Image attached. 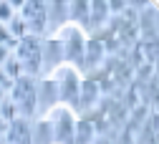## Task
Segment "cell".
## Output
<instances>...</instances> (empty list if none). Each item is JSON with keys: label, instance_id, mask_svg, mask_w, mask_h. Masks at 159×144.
Here are the masks:
<instances>
[{"label": "cell", "instance_id": "obj_1", "mask_svg": "<svg viewBox=\"0 0 159 144\" xmlns=\"http://www.w3.org/2000/svg\"><path fill=\"white\" fill-rule=\"evenodd\" d=\"M56 43L61 46V53H63V63H71V66H81L84 61V53H86V43H89V30H84L81 26L66 20L63 26H58L53 33Z\"/></svg>", "mask_w": 159, "mask_h": 144}, {"label": "cell", "instance_id": "obj_2", "mask_svg": "<svg viewBox=\"0 0 159 144\" xmlns=\"http://www.w3.org/2000/svg\"><path fill=\"white\" fill-rule=\"evenodd\" d=\"M46 76H51V81L56 84L58 104H66V106L76 109L78 89H81V81H84V71L78 66H71V63H61V66H56L53 71H48Z\"/></svg>", "mask_w": 159, "mask_h": 144}, {"label": "cell", "instance_id": "obj_3", "mask_svg": "<svg viewBox=\"0 0 159 144\" xmlns=\"http://www.w3.org/2000/svg\"><path fill=\"white\" fill-rule=\"evenodd\" d=\"M35 81L38 78H30V76H20L15 78L10 89H8V99L15 109V114L20 119H35L38 116V101H35Z\"/></svg>", "mask_w": 159, "mask_h": 144}, {"label": "cell", "instance_id": "obj_4", "mask_svg": "<svg viewBox=\"0 0 159 144\" xmlns=\"http://www.w3.org/2000/svg\"><path fill=\"white\" fill-rule=\"evenodd\" d=\"M41 40L38 35H23L20 40H15L13 46V56L18 58V63L23 68V76L38 78L43 73V51H41Z\"/></svg>", "mask_w": 159, "mask_h": 144}, {"label": "cell", "instance_id": "obj_5", "mask_svg": "<svg viewBox=\"0 0 159 144\" xmlns=\"http://www.w3.org/2000/svg\"><path fill=\"white\" fill-rule=\"evenodd\" d=\"M43 119L51 124L53 144H73L76 121H78L76 109H71V106H66V104H56L53 109H48V111L43 114Z\"/></svg>", "mask_w": 159, "mask_h": 144}, {"label": "cell", "instance_id": "obj_6", "mask_svg": "<svg viewBox=\"0 0 159 144\" xmlns=\"http://www.w3.org/2000/svg\"><path fill=\"white\" fill-rule=\"evenodd\" d=\"M18 15L28 26L30 35L41 38L48 30V3H20L18 5Z\"/></svg>", "mask_w": 159, "mask_h": 144}, {"label": "cell", "instance_id": "obj_7", "mask_svg": "<svg viewBox=\"0 0 159 144\" xmlns=\"http://www.w3.org/2000/svg\"><path fill=\"white\" fill-rule=\"evenodd\" d=\"M101 96H104L101 84H98L93 76H84L81 89H78V104H76V109L91 111V109H96V104H101Z\"/></svg>", "mask_w": 159, "mask_h": 144}, {"label": "cell", "instance_id": "obj_8", "mask_svg": "<svg viewBox=\"0 0 159 144\" xmlns=\"http://www.w3.org/2000/svg\"><path fill=\"white\" fill-rule=\"evenodd\" d=\"M3 144H33L30 142V119H13L3 134Z\"/></svg>", "mask_w": 159, "mask_h": 144}, {"label": "cell", "instance_id": "obj_9", "mask_svg": "<svg viewBox=\"0 0 159 144\" xmlns=\"http://www.w3.org/2000/svg\"><path fill=\"white\" fill-rule=\"evenodd\" d=\"M104 56H106V46H104V40L98 38L96 33L89 35V43H86V53H84L81 66L86 63V68L93 71V68H98V66L104 63ZM81 66H78V68H81Z\"/></svg>", "mask_w": 159, "mask_h": 144}, {"label": "cell", "instance_id": "obj_10", "mask_svg": "<svg viewBox=\"0 0 159 144\" xmlns=\"http://www.w3.org/2000/svg\"><path fill=\"white\" fill-rule=\"evenodd\" d=\"M139 30H142L144 43L157 46V5L149 3L142 13H139Z\"/></svg>", "mask_w": 159, "mask_h": 144}, {"label": "cell", "instance_id": "obj_11", "mask_svg": "<svg viewBox=\"0 0 159 144\" xmlns=\"http://www.w3.org/2000/svg\"><path fill=\"white\" fill-rule=\"evenodd\" d=\"M111 18V5L109 3H89V26L101 30L104 23H109Z\"/></svg>", "mask_w": 159, "mask_h": 144}, {"label": "cell", "instance_id": "obj_12", "mask_svg": "<svg viewBox=\"0 0 159 144\" xmlns=\"http://www.w3.org/2000/svg\"><path fill=\"white\" fill-rule=\"evenodd\" d=\"M96 139V124L91 119H78L76 121V134H73V144H91Z\"/></svg>", "mask_w": 159, "mask_h": 144}]
</instances>
